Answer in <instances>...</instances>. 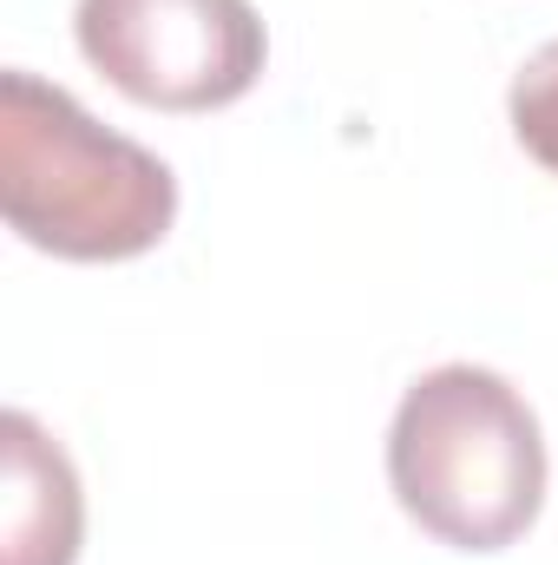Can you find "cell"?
<instances>
[{"instance_id":"cell-3","label":"cell","mask_w":558,"mask_h":565,"mask_svg":"<svg viewBox=\"0 0 558 565\" xmlns=\"http://www.w3.org/2000/svg\"><path fill=\"white\" fill-rule=\"evenodd\" d=\"M73 40L99 79L151 113L237 106L270 60L250 0H79Z\"/></svg>"},{"instance_id":"cell-2","label":"cell","mask_w":558,"mask_h":565,"mask_svg":"<svg viewBox=\"0 0 558 565\" xmlns=\"http://www.w3.org/2000/svg\"><path fill=\"white\" fill-rule=\"evenodd\" d=\"M388 487L420 533L453 553L526 540L546 507V434L533 402L480 362L427 369L388 427Z\"/></svg>"},{"instance_id":"cell-4","label":"cell","mask_w":558,"mask_h":565,"mask_svg":"<svg viewBox=\"0 0 558 565\" xmlns=\"http://www.w3.org/2000/svg\"><path fill=\"white\" fill-rule=\"evenodd\" d=\"M0 565H73L86 540V493L66 447L33 415H0Z\"/></svg>"},{"instance_id":"cell-5","label":"cell","mask_w":558,"mask_h":565,"mask_svg":"<svg viewBox=\"0 0 558 565\" xmlns=\"http://www.w3.org/2000/svg\"><path fill=\"white\" fill-rule=\"evenodd\" d=\"M506 119H513V139L533 164H546L558 178V40H546L519 73H513V93H506Z\"/></svg>"},{"instance_id":"cell-1","label":"cell","mask_w":558,"mask_h":565,"mask_svg":"<svg viewBox=\"0 0 558 565\" xmlns=\"http://www.w3.org/2000/svg\"><path fill=\"white\" fill-rule=\"evenodd\" d=\"M0 211L60 264H126L171 237L178 178L158 151L99 126L66 86L0 73Z\"/></svg>"}]
</instances>
